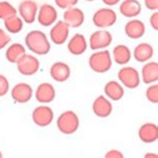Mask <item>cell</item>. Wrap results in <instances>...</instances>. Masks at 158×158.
Here are the masks:
<instances>
[{
    "mask_svg": "<svg viewBox=\"0 0 158 158\" xmlns=\"http://www.w3.org/2000/svg\"><path fill=\"white\" fill-rule=\"evenodd\" d=\"M25 47L34 55L43 56L46 55L51 50V42L48 36L41 30L29 31L25 38Z\"/></svg>",
    "mask_w": 158,
    "mask_h": 158,
    "instance_id": "1",
    "label": "cell"
},
{
    "mask_svg": "<svg viewBox=\"0 0 158 158\" xmlns=\"http://www.w3.org/2000/svg\"><path fill=\"white\" fill-rule=\"evenodd\" d=\"M113 60L111 57V52L108 49L94 51L88 58L89 68L97 74H103L108 72L112 67Z\"/></svg>",
    "mask_w": 158,
    "mask_h": 158,
    "instance_id": "2",
    "label": "cell"
},
{
    "mask_svg": "<svg viewBox=\"0 0 158 158\" xmlns=\"http://www.w3.org/2000/svg\"><path fill=\"white\" fill-rule=\"evenodd\" d=\"M56 126L62 134L71 135L74 134L80 127V119L75 111L66 110L60 113L57 117Z\"/></svg>",
    "mask_w": 158,
    "mask_h": 158,
    "instance_id": "3",
    "label": "cell"
},
{
    "mask_svg": "<svg viewBox=\"0 0 158 158\" xmlns=\"http://www.w3.org/2000/svg\"><path fill=\"white\" fill-rule=\"evenodd\" d=\"M118 81L123 85L124 88L136 89L140 85V72L133 66L123 65L118 70L117 73Z\"/></svg>",
    "mask_w": 158,
    "mask_h": 158,
    "instance_id": "4",
    "label": "cell"
},
{
    "mask_svg": "<svg viewBox=\"0 0 158 158\" xmlns=\"http://www.w3.org/2000/svg\"><path fill=\"white\" fill-rule=\"evenodd\" d=\"M92 22L99 29L109 28L117 22V14L109 7L100 8L92 15Z\"/></svg>",
    "mask_w": 158,
    "mask_h": 158,
    "instance_id": "5",
    "label": "cell"
},
{
    "mask_svg": "<svg viewBox=\"0 0 158 158\" xmlns=\"http://www.w3.org/2000/svg\"><path fill=\"white\" fill-rule=\"evenodd\" d=\"M18 72L23 76H33L39 71L40 60L34 54L25 53L16 63Z\"/></svg>",
    "mask_w": 158,
    "mask_h": 158,
    "instance_id": "6",
    "label": "cell"
},
{
    "mask_svg": "<svg viewBox=\"0 0 158 158\" xmlns=\"http://www.w3.org/2000/svg\"><path fill=\"white\" fill-rule=\"evenodd\" d=\"M31 119L35 125L39 127H47L54 120V111L47 104L38 105L32 110Z\"/></svg>",
    "mask_w": 158,
    "mask_h": 158,
    "instance_id": "7",
    "label": "cell"
},
{
    "mask_svg": "<svg viewBox=\"0 0 158 158\" xmlns=\"http://www.w3.org/2000/svg\"><path fill=\"white\" fill-rule=\"evenodd\" d=\"M112 40H113V36L109 31L106 29H99L90 35L88 46L93 51L107 49L111 45Z\"/></svg>",
    "mask_w": 158,
    "mask_h": 158,
    "instance_id": "8",
    "label": "cell"
},
{
    "mask_svg": "<svg viewBox=\"0 0 158 158\" xmlns=\"http://www.w3.org/2000/svg\"><path fill=\"white\" fill-rule=\"evenodd\" d=\"M70 28L67 23L63 20H57V21L51 26L50 31H49V40L50 42L55 45H63L67 42Z\"/></svg>",
    "mask_w": 158,
    "mask_h": 158,
    "instance_id": "9",
    "label": "cell"
},
{
    "mask_svg": "<svg viewBox=\"0 0 158 158\" xmlns=\"http://www.w3.org/2000/svg\"><path fill=\"white\" fill-rule=\"evenodd\" d=\"M37 12H38V4L34 0H22L17 8V14L26 24L35 22Z\"/></svg>",
    "mask_w": 158,
    "mask_h": 158,
    "instance_id": "10",
    "label": "cell"
},
{
    "mask_svg": "<svg viewBox=\"0 0 158 158\" xmlns=\"http://www.w3.org/2000/svg\"><path fill=\"white\" fill-rule=\"evenodd\" d=\"M58 12L57 9L51 4L44 3L40 7H38L36 20L41 26L49 27L52 26L57 21Z\"/></svg>",
    "mask_w": 158,
    "mask_h": 158,
    "instance_id": "11",
    "label": "cell"
},
{
    "mask_svg": "<svg viewBox=\"0 0 158 158\" xmlns=\"http://www.w3.org/2000/svg\"><path fill=\"white\" fill-rule=\"evenodd\" d=\"M10 95L14 102L24 104L32 99L33 88L30 84L26 82H19L11 88Z\"/></svg>",
    "mask_w": 158,
    "mask_h": 158,
    "instance_id": "12",
    "label": "cell"
},
{
    "mask_svg": "<svg viewBox=\"0 0 158 158\" xmlns=\"http://www.w3.org/2000/svg\"><path fill=\"white\" fill-rule=\"evenodd\" d=\"M34 97L40 104H49L56 97V90L53 84L49 82H41L36 87Z\"/></svg>",
    "mask_w": 158,
    "mask_h": 158,
    "instance_id": "13",
    "label": "cell"
},
{
    "mask_svg": "<svg viewBox=\"0 0 158 158\" xmlns=\"http://www.w3.org/2000/svg\"><path fill=\"white\" fill-rule=\"evenodd\" d=\"M92 112L95 116L99 118H106L111 115L113 111L112 101L108 99L105 95H99L92 102Z\"/></svg>",
    "mask_w": 158,
    "mask_h": 158,
    "instance_id": "14",
    "label": "cell"
},
{
    "mask_svg": "<svg viewBox=\"0 0 158 158\" xmlns=\"http://www.w3.org/2000/svg\"><path fill=\"white\" fill-rule=\"evenodd\" d=\"M49 74L54 81L58 83L66 82L71 76V68L63 61H56L49 68Z\"/></svg>",
    "mask_w": 158,
    "mask_h": 158,
    "instance_id": "15",
    "label": "cell"
},
{
    "mask_svg": "<svg viewBox=\"0 0 158 158\" xmlns=\"http://www.w3.org/2000/svg\"><path fill=\"white\" fill-rule=\"evenodd\" d=\"M62 20L67 23L70 28H79L85 21V14L82 9L73 6L64 10Z\"/></svg>",
    "mask_w": 158,
    "mask_h": 158,
    "instance_id": "16",
    "label": "cell"
},
{
    "mask_svg": "<svg viewBox=\"0 0 158 158\" xmlns=\"http://www.w3.org/2000/svg\"><path fill=\"white\" fill-rule=\"evenodd\" d=\"M88 49V41L81 33H76L67 40V50L74 56H80Z\"/></svg>",
    "mask_w": 158,
    "mask_h": 158,
    "instance_id": "17",
    "label": "cell"
},
{
    "mask_svg": "<svg viewBox=\"0 0 158 158\" xmlns=\"http://www.w3.org/2000/svg\"><path fill=\"white\" fill-rule=\"evenodd\" d=\"M146 32V26L142 20L137 18H131L126 22L124 26V33L128 38L133 40H138L142 38Z\"/></svg>",
    "mask_w": 158,
    "mask_h": 158,
    "instance_id": "18",
    "label": "cell"
},
{
    "mask_svg": "<svg viewBox=\"0 0 158 158\" xmlns=\"http://www.w3.org/2000/svg\"><path fill=\"white\" fill-rule=\"evenodd\" d=\"M138 138L141 142L150 144L154 143L158 139V126L153 122H145L139 127Z\"/></svg>",
    "mask_w": 158,
    "mask_h": 158,
    "instance_id": "19",
    "label": "cell"
},
{
    "mask_svg": "<svg viewBox=\"0 0 158 158\" xmlns=\"http://www.w3.org/2000/svg\"><path fill=\"white\" fill-rule=\"evenodd\" d=\"M140 79L144 84H152L158 81V62L147 61L140 71Z\"/></svg>",
    "mask_w": 158,
    "mask_h": 158,
    "instance_id": "20",
    "label": "cell"
},
{
    "mask_svg": "<svg viewBox=\"0 0 158 158\" xmlns=\"http://www.w3.org/2000/svg\"><path fill=\"white\" fill-rule=\"evenodd\" d=\"M142 11V5L138 0H123L119 5V12L125 18H135Z\"/></svg>",
    "mask_w": 158,
    "mask_h": 158,
    "instance_id": "21",
    "label": "cell"
},
{
    "mask_svg": "<svg viewBox=\"0 0 158 158\" xmlns=\"http://www.w3.org/2000/svg\"><path fill=\"white\" fill-rule=\"evenodd\" d=\"M104 95L111 101H119L125 94L123 85L117 80H109L104 85Z\"/></svg>",
    "mask_w": 158,
    "mask_h": 158,
    "instance_id": "22",
    "label": "cell"
},
{
    "mask_svg": "<svg viewBox=\"0 0 158 158\" xmlns=\"http://www.w3.org/2000/svg\"><path fill=\"white\" fill-rule=\"evenodd\" d=\"M153 55H154V48L148 42H141L137 44L132 52V57L140 63L149 61Z\"/></svg>",
    "mask_w": 158,
    "mask_h": 158,
    "instance_id": "23",
    "label": "cell"
},
{
    "mask_svg": "<svg viewBox=\"0 0 158 158\" xmlns=\"http://www.w3.org/2000/svg\"><path fill=\"white\" fill-rule=\"evenodd\" d=\"M113 62L117 65H127L132 59V52L125 44H117L111 53Z\"/></svg>",
    "mask_w": 158,
    "mask_h": 158,
    "instance_id": "24",
    "label": "cell"
},
{
    "mask_svg": "<svg viewBox=\"0 0 158 158\" xmlns=\"http://www.w3.org/2000/svg\"><path fill=\"white\" fill-rule=\"evenodd\" d=\"M26 53V47L22 43L15 42L8 45L5 50L6 60L12 64H16L17 61Z\"/></svg>",
    "mask_w": 158,
    "mask_h": 158,
    "instance_id": "25",
    "label": "cell"
},
{
    "mask_svg": "<svg viewBox=\"0 0 158 158\" xmlns=\"http://www.w3.org/2000/svg\"><path fill=\"white\" fill-rule=\"evenodd\" d=\"M4 28L10 34H18L22 31L24 27V21L18 14L12 15L10 17L3 20Z\"/></svg>",
    "mask_w": 158,
    "mask_h": 158,
    "instance_id": "26",
    "label": "cell"
},
{
    "mask_svg": "<svg viewBox=\"0 0 158 158\" xmlns=\"http://www.w3.org/2000/svg\"><path fill=\"white\" fill-rule=\"evenodd\" d=\"M17 14V9L10 2L2 0L0 1V19L5 20L12 15Z\"/></svg>",
    "mask_w": 158,
    "mask_h": 158,
    "instance_id": "27",
    "label": "cell"
},
{
    "mask_svg": "<svg viewBox=\"0 0 158 158\" xmlns=\"http://www.w3.org/2000/svg\"><path fill=\"white\" fill-rule=\"evenodd\" d=\"M145 97L147 100L152 103V104H157L158 103V84L156 83H152L149 84L147 89L145 90Z\"/></svg>",
    "mask_w": 158,
    "mask_h": 158,
    "instance_id": "28",
    "label": "cell"
},
{
    "mask_svg": "<svg viewBox=\"0 0 158 158\" xmlns=\"http://www.w3.org/2000/svg\"><path fill=\"white\" fill-rule=\"evenodd\" d=\"M10 89V83L8 78L3 75V74H0V97H4L5 95L8 94Z\"/></svg>",
    "mask_w": 158,
    "mask_h": 158,
    "instance_id": "29",
    "label": "cell"
},
{
    "mask_svg": "<svg viewBox=\"0 0 158 158\" xmlns=\"http://www.w3.org/2000/svg\"><path fill=\"white\" fill-rule=\"evenodd\" d=\"M79 0H54L55 5L60 9H67V8L76 6Z\"/></svg>",
    "mask_w": 158,
    "mask_h": 158,
    "instance_id": "30",
    "label": "cell"
},
{
    "mask_svg": "<svg viewBox=\"0 0 158 158\" xmlns=\"http://www.w3.org/2000/svg\"><path fill=\"white\" fill-rule=\"evenodd\" d=\"M11 41V37L8 34V32L4 29L0 28V50L6 48L9 45Z\"/></svg>",
    "mask_w": 158,
    "mask_h": 158,
    "instance_id": "31",
    "label": "cell"
},
{
    "mask_svg": "<svg viewBox=\"0 0 158 158\" xmlns=\"http://www.w3.org/2000/svg\"><path fill=\"white\" fill-rule=\"evenodd\" d=\"M123 157H124L123 152L121 150H118V149H109L104 154V158H123Z\"/></svg>",
    "mask_w": 158,
    "mask_h": 158,
    "instance_id": "32",
    "label": "cell"
},
{
    "mask_svg": "<svg viewBox=\"0 0 158 158\" xmlns=\"http://www.w3.org/2000/svg\"><path fill=\"white\" fill-rule=\"evenodd\" d=\"M149 24L153 30L158 31V11H152V14L149 17Z\"/></svg>",
    "mask_w": 158,
    "mask_h": 158,
    "instance_id": "33",
    "label": "cell"
},
{
    "mask_svg": "<svg viewBox=\"0 0 158 158\" xmlns=\"http://www.w3.org/2000/svg\"><path fill=\"white\" fill-rule=\"evenodd\" d=\"M144 5L150 11L158 10V0H144Z\"/></svg>",
    "mask_w": 158,
    "mask_h": 158,
    "instance_id": "34",
    "label": "cell"
},
{
    "mask_svg": "<svg viewBox=\"0 0 158 158\" xmlns=\"http://www.w3.org/2000/svg\"><path fill=\"white\" fill-rule=\"evenodd\" d=\"M102 2L107 6H114L117 5L119 2H121V0H102Z\"/></svg>",
    "mask_w": 158,
    "mask_h": 158,
    "instance_id": "35",
    "label": "cell"
},
{
    "mask_svg": "<svg viewBox=\"0 0 158 158\" xmlns=\"http://www.w3.org/2000/svg\"><path fill=\"white\" fill-rule=\"evenodd\" d=\"M144 158H158L157 153L155 152H147L143 155Z\"/></svg>",
    "mask_w": 158,
    "mask_h": 158,
    "instance_id": "36",
    "label": "cell"
},
{
    "mask_svg": "<svg viewBox=\"0 0 158 158\" xmlns=\"http://www.w3.org/2000/svg\"><path fill=\"white\" fill-rule=\"evenodd\" d=\"M3 157V153H2V151L0 150V158H2Z\"/></svg>",
    "mask_w": 158,
    "mask_h": 158,
    "instance_id": "37",
    "label": "cell"
},
{
    "mask_svg": "<svg viewBox=\"0 0 158 158\" xmlns=\"http://www.w3.org/2000/svg\"><path fill=\"white\" fill-rule=\"evenodd\" d=\"M84 1H87V2H93L95 0H84Z\"/></svg>",
    "mask_w": 158,
    "mask_h": 158,
    "instance_id": "38",
    "label": "cell"
}]
</instances>
